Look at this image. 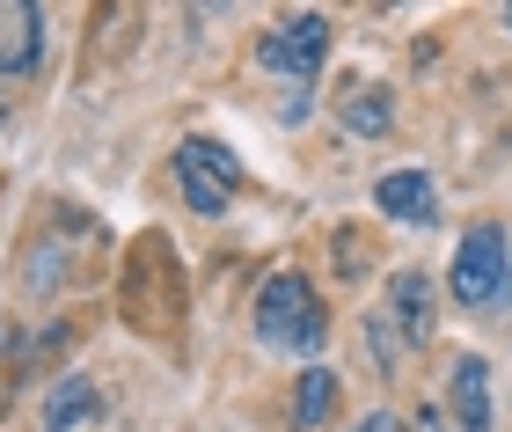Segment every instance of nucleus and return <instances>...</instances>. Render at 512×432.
<instances>
[{"mask_svg": "<svg viewBox=\"0 0 512 432\" xmlns=\"http://www.w3.org/2000/svg\"><path fill=\"white\" fill-rule=\"evenodd\" d=\"M322 301L315 286L300 279V271H278V279H264V293H256V345L271 352H315L322 345Z\"/></svg>", "mask_w": 512, "mask_h": 432, "instance_id": "f257e3e1", "label": "nucleus"}, {"mask_svg": "<svg viewBox=\"0 0 512 432\" xmlns=\"http://www.w3.org/2000/svg\"><path fill=\"white\" fill-rule=\"evenodd\" d=\"M388 323L410 337V345H425L432 323H439V308H432V279L425 271H395L388 279Z\"/></svg>", "mask_w": 512, "mask_h": 432, "instance_id": "423d86ee", "label": "nucleus"}, {"mask_svg": "<svg viewBox=\"0 0 512 432\" xmlns=\"http://www.w3.org/2000/svg\"><path fill=\"white\" fill-rule=\"evenodd\" d=\"M374 206L388 213V220H432L439 213V191H432V176L425 169H388L381 184H374Z\"/></svg>", "mask_w": 512, "mask_h": 432, "instance_id": "0eeeda50", "label": "nucleus"}, {"mask_svg": "<svg viewBox=\"0 0 512 432\" xmlns=\"http://www.w3.org/2000/svg\"><path fill=\"white\" fill-rule=\"evenodd\" d=\"M256 59L271 66V74H293V81H315V66L330 59V22L322 15H286L278 30L256 44Z\"/></svg>", "mask_w": 512, "mask_h": 432, "instance_id": "20e7f679", "label": "nucleus"}, {"mask_svg": "<svg viewBox=\"0 0 512 432\" xmlns=\"http://www.w3.org/2000/svg\"><path fill=\"white\" fill-rule=\"evenodd\" d=\"M330 411H337V374L308 367V374H300V389H293V425L315 432V425H330Z\"/></svg>", "mask_w": 512, "mask_h": 432, "instance_id": "9d476101", "label": "nucleus"}, {"mask_svg": "<svg viewBox=\"0 0 512 432\" xmlns=\"http://www.w3.org/2000/svg\"><path fill=\"white\" fill-rule=\"evenodd\" d=\"M352 432H410V425H403V418H388V411H374V418H359Z\"/></svg>", "mask_w": 512, "mask_h": 432, "instance_id": "f8f14e48", "label": "nucleus"}, {"mask_svg": "<svg viewBox=\"0 0 512 432\" xmlns=\"http://www.w3.org/2000/svg\"><path fill=\"white\" fill-rule=\"evenodd\" d=\"M454 418H461V432H491V367L476 352L454 359Z\"/></svg>", "mask_w": 512, "mask_h": 432, "instance_id": "6e6552de", "label": "nucleus"}, {"mask_svg": "<svg viewBox=\"0 0 512 432\" xmlns=\"http://www.w3.org/2000/svg\"><path fill=\"white\" fill-rule=\"evenodd\" d=\"M103 411V396H96V381H81V374H66L52 381V396H44V432H74Z\"/></svg>", "mask_w": 512, "mask_h": 432, "instance_id": "1a4fd4ad", "label": "nucleus"}, {"mask_svg": "<svg viewBox=\"0 0 512 432\" xmlns=\"http://www.w3.org/2000/svg\"><path fill=\"white\" fill-rule=\"evenodd\" d=\"M37 52H44V8L0 0V74H30Z\"/></svg>", "mask_w": 512, "mask_h": 432, "instance_id": "39448f33", "label": "nucleus"}, {"mask_svg": "<svg viewBox=\"0 0 512 432\" xmlns=\"http://www.w3.org/2000/svg\"><path fill=\"white\" fill-rule=\"evenodd\" d=\"M454 301L461 308H498L505 301V286H512V242H505V227L498 220H476L469 235H461L454 249Z\"/></svg>", "mask_w": 512, "mask_h": 432, "instance_id": "f03ea898", "label": "nucleus"}, {"mask_svg": "<svg viewBox=\"0 0 512 432\" xmlns=\"http://www.w3.org/2000/svg\"><path fill=\"white\" fill-rule=\"evenodd\" d=\"M388 118H395V110H388V96H381V88H344V125H352V132H388Z\"/></svg>", "mask_w": 512, "mask_h": 432, "instance_id": "9b49d317", "label": "nucleus"}, {"mask_svg": "<svg viewBox=\"0 0 512 432\" xmlns=\"http://www.w3.org/2000/svg\"><path fill=\"white\" fill-rule=\"evenodd\" d=\"M176 184L198 213H227V198L242 191V162L220 140H183L176 147Z\"/></svg>", "mask_w": 512, "mask_h": 432, "instance_id": "7ed1b4c3", "label": "nucleus"}, {"mask_svg": "<svg viewBox=\"0 0 512 432\" xmlns=\"http://www.w3.org/2000/svg\"><path fill=\"white\" fill-rule=\"evenodd\" d=\"M410 432H447V418H439V411H432V403H425V411H417V418H410Z\"/></svg>", "mask_w": 512, "mask_h": 432, "instance_id": "ddd939ff", "label": "nucleus"}]
</instances>
